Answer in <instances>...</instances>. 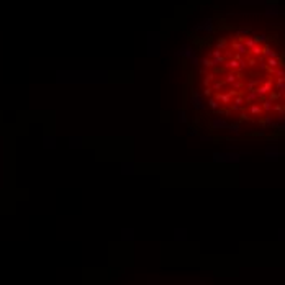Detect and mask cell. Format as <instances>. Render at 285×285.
Instances as JSON below:
<instances>
[{
  "mask_svg": "<svg viewBox=\"0 0 285 285\" xmlns=\"http://www.w3.org/2000/svg\"><path fill=\"white\" fill-rule=\"evenodd\" d=\"M229 128H231V131H233V133H236V131H238V125H233V126H229Z\"/></svg>",
  "mask_w": 285,
  "mask_h": 285,
  "instance_id": "cell-14",
  "label": "cell"
},
{
  "mask_svg": "<svg viewBox=\"0 0 285 285\" xmlns=\"http://www.w3.org/2000/svg\"><path fill=\"white\" fill-rule=\"evenodd\" d=\"M238 62H236V61H231V62H229V67H238Z\"/></svg>",
  "mask_w": 285,
  "mask_h": 285,
  "instance_id": "cell-13",
  "label": "cell"
},
{
  "mask_svg": "<svg viewBox=\"0 0 285 285\" xmlns=\"http://www.w3.org/2000/svg\"><path fill=\"white\" fill-rule=\"evenodd\" d=\"M251 112H252V113H259V112H260V108H259L257 105H252V107H251Z\"/></svg>",
  "mask_w": 285,
  "mask_h": 285,
  "instance_id": "cell-9",
  "label": "cell"
},
{
  "mask_svg": "<svg viewBox=\"0 0 285 285\" xmlns=\"http://www.w3.org/2000/svg\"><path fill=\"white\" fill-rule=\"evenodd\" d=\"M210 107L213 110H216L218 108V100H213V98H210Z\"/></svg>",
  "mask_w": 285,
  "mask_h": 285,
  "instance_id": "cell-5",
  "label": "cell"
},
{
  "mask_svg": "<svg viewBox=\"0 0 285 285\" xmlns=\"http://www.w3.org/2000/svg\"><path fill=\"white\" fill-rule=\"evenodd\" d=\"M216 100H218V102L228 103V102H229V93H228V95H225V93H218V95H216Z\"/></svg>",
  "mask_w": 285,
  "mask_h": 285,
  "instance_id": "cell-2",
  "label": "cell"
},
{
  "mask_svg": "<svg viewBox=\"0 0 285 285\" xmlns=\"http://www.w3.org/2000/svg\"><path fill=\"white\" fill-rule=\"evenodd\" d=\"M252 53H254V54H259V53H262V51H260L259 46H254V48H252Z\"/></svg>",
  "mask_w": 285,
  "mask_h": 285,
  "instance_id": "cell-10",
  "label": "cell"
},
{
  "mask_svg": "<svg viewBox=\"0 0 285 285\" xmlns=\"http://www.w3.org/2000/svg\"><path fill=\"white\" fill-rule=\"evenodd\" d=\"M269 89H270V82H267V84L264 85V87H260V89H257V95H264V93H266V92H267V90H269Z\"/></svg>",
  "mask_w": 285,
  "mask_h": 285,
  "instance_id": "cell-3",
  "label": "cell"
},
{
  "mask_svg": "<svg viewBox=\"0 0 285 285\" xmlns=\"http://www.w3.org/2000/svg\"><path fill=\"white\" fill-rule=\"evenodd\" d=\"M203 93H205V95H207V97H210V93H211V87H207Z\"/></svg>",
  "mask_w": 285,
  "mask_h": 285,
  "instance_id": "cell-11",
  "label": "cell"
},
{
  "mask_svg": "<svg viewBox=\"0 0 285 285\" xmlns=\"http://www.w3.org/2000/svg\"><path fill=\"white\" fill-rule=\"evenodd\" d=\"M234 79H236V77H234L233 74H231V75H228V82H234Z\"/></svg>",
  "mask_w": 285,
  "mask_h": 285,
  "instance_id": "cell-16",
  "label": "cell"
},
{
  "mask_svg": "<svg viewBox=\"0 0 285 285\" xmlns=\"http://www.w3.org/2000/svg\"><path fill=\"white\" fill-rule=\"evenodd\" d=\"M264 108H266V110L272 108V100H266V102H264Z\"/></svg>",
  "mask_w": 285,
  "mask_h": 285,
  "instance_id": "cell-6",
  "label": "cell"
},
{
  "mask_svg": "<svg viewBox=\"0 0 285 285\" xmlns=\"http://www.w3.org/2000/svg\"><path fill=\"white\" fill-rule=\"evenodd\" d=\"M269 64L270 66H277V61H275V59H269Z\"/></svg>",
  "mask_w": 285,
  "mask_h": 285,
  "instance_id": "cell-15",
  "label": "cell"
},
{
  "mask_svg": "<svg viewBox=\"0 0 285 285\" xmlns=\"http://www.w3.org/2000/svg\"><path fill=\"white\" fill-rule=\"evenodd\" d=\"M234 48L239 51V53H246V48L242 46V44H234Z\"/></svg>",
  "mask_w": 285,
  "mask_h": 285,
  "instance_id": "cell-7",
  "label": "cell"
},
{
  "mask_svg": "<svg viewBox=\"0 0 285 285\" xmlns=\"http://www.w3.org/2000/svg\"><path fill=\"white\" fill-rule=\"evenodd\" d=\"M256 97H257V92H251V93H249V95H248V102H251V100H254Z\"/></svg>",
  "mask_w": 285,
  "mask_h": 285,
  "instance_id": "cell-8",
  "label": "cell"
},
{
  "mask_svg": "<svg viewBox=\"0 0 285 285\" xmlns=\"http://www.w3.org/2000/svg\"><path fill=\"white\" fill-rule=\"evenodd\" d=\"M221 87H223V82H216V84L213 85V89H216V90H218V89H221Z\"/></svg>",
  "mask_w": 285,
  "mask_h": 285,
  "instance_id": "cell-12",
  "label": "cell"
},
{
  "mask_svg": "<svg viewBox=\"0 0 285 285\" xmlns=\"http://www.w3.org/2000/svg\"><path fill=\"white\" fill-rule=\"evenodd\" d=\"M192 103H193V107H195V108H201V102H200V97L197 95V93H193L192 95Z\"/></svg>",
  "mask_w": 285,
  "mask_h": 285,
  "instance_id": "cell-1",
  "label": "cell"
},
{
  "mask_svg": "<svg viewBox=\"0 0 285 285\" xmlns=\"http://www.w3.org/2000/svg\"><path fill=\"white\" fill-rule=\"evenodd\" d=\"M213 126L215 128H228V125L225 123V121H221V120H215L213 121Z\"/></svg>",
  "mask_w": 285,
  "mask_h": 285,
  "instance_id": "cell-4",
  "label": "cell"
}]
</instances>
